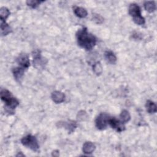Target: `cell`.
<instances>
[{"label": "cell", "mask_w": 157, "mask_h": 157, "mask_svg": "<svg viewBox=\"0 0 157 157\" xmlns=\"http://www.w3.org/2000/svg\"><path fill=\"white\" fill-rule=\"evenodd\" d=\"M106 60L110 64H115L117 61V57L111 51H106L104 53Z\"/></svg>", "instance_id": "5bb4252c"}, {"label": "cell", "mask_w": 157, "mask_h": 157, "mask_svg": "<svg viewBox=\"0 0 157 157\" xmlns=\"http://www.w3.org/2000/svg\"><path fill=\"white\" fill-rule=\"evenodd\" d=\"M144 7L148 12L151 13L156 9V4L154 1H146L144 3Z\"/></svg>", "instance_id": "e0dca14e"}, {"label": "cell", "mask_w": 157, "mask_h": 157, "mask_svg": "<svg viewBox=\"0 0 157 157\" xmlns=\"http://www.w3.org/2000/svg\"><path fill=\"white\" fill-rule=\"evenodd\" d=\"M110 118L109 115L105 113H100L95 120V124L96 128L99 130H103L106 128L109 124V120Z\"/></svg>", "instance_id": "5b68a950"}, {"label": "cell", "mask_w": 157, "mask_h": 157, "mask_svg": "<svg viewBox=\"0 0 157 157\" xmlns=\"http://www.w3.org/2000/svg\"><path fill=\"white\" fill-rule=\"evenodd\" d=\"M1 30L2 36H6L9 33H11L10 27L6 23L5 21H1Z\"/></svg>", "instance_id": "9a60e30c"}, {"label": "cell", "mask_w": 157, "mask_h": 157, "mask_svg": "<svg viewBox=\"0 0 157 157\" xmlns=\"http://www.w3.org/2000/svg\"><path fill=\"white\" fill-rule=\"evenodd\" d=\"M25 69L24 68L21 67H15L12 69V73L13 75V77L16 81L17 82H20L21 80L22 79V77L23 76L24 72H25Z\"/></svg>", "instance_id": "9c48e42d"}, {"label": "cell", "mask_w": 157, "mask_h": 157, "mask_svg": "<svg viewBox=\"0 0 157 157\" xmlns=\"http://www.w3.org/2000/svg\"><path fill=\"white\" fill-rule=\"evenodd\" d=\"M44 1H37V0H29L26 1V4L28 6L32 7V8H36L37 7L40 3L43 2Z\"/></svg>", "instance_id": "ffe728a7"}, {"label": "cell", "mask_w": 157, "mask_h": 157, "mask_svg": "<svg viewBox=\"0 0 157 157\" xmlns=\"http://www.w3.org/2000/svg\"><path fill=\"white\" fill-rule=\"evenodd\" d=\"M51 97H52V99L53 101V102H55L56 104H58V103H61L64 101L65 95L63 93H62L61 91H55L52 93Z\"/></svg>", "instance_id": "ba28073f"}, {"label": "cell", "mask_w": 157, "mask_h": 157, "mask_svg": "<svg viewBox=\"0 0 157 157\" xmlns=\"http://www.w3.org/2000/svg\"><path fill=\"white\" fill-rule=\"evenodd\" d=\"M33 62H34V66L39 67L43 66L45 63L44 61V59L41 57L40 55V52L39 51L34 52Z\"/></svg>", "instance_id": "30bf717a"}, {"label": "cell", "mask_w": 157, "mask_h": 157, "mask_svg": "<svg viewBox=\"0 0 157 157\" xmlns=\"http://www.w3.org/2000/svg\"><path fill=\"white\" fill-rule=\"evenodd\" d=\"M120 117L121 121L123 123H126L128 122L131 119L130 114L128 112V111H127L126 110H122V112L120 113Z\"/></svg>", "instance_id": "2e32d148"}, {"label": "cell", "mask_w": 157, "mask_h": 157, "mask_svg": "<svg viewBox=\"0 0 157 157\" xmlns=\"http://www.w3.org/2000/svg\"><path fill=\"white\" fill-rule=\"evenodd\" d=\"M93 20L94 21H95L96 23H101L103 21V18L99 15V14H94L93 15Z\"/></svg>", "instance_id": "7402d4cb"}, {"label": "cell", "mask_w": 157, "mask_h": 157, "mask_svg": "<svg viewBox=\"0 0 157 157\" xmlns=\"http://www.w3.org/2000/svg\"><path fill=\"white\" fill-rule=\"evenodd\" d=\"M21 143L25 147H27L34 151H38L39 145L38 141L35 136L28 134L21 139Z\"/></svg>", "instance_id": "277c9868"}, {"label": "cell", "mask_w": 157, "mask_h": 157, "mask_svg": "<svg viewBox=\"0 0 157 157\" xmlns=\"http://www.w3.org/2000/svg\"><path fill=\"white\" fill-rule=\"evenodd\" d=\"M95 145L91 142H86L83 145V151L85 154H91L95 150Z\"/></svg>", "instance_id": "8fae6325"}, {"label": "cell", "mask_w": 157, "mask_h": 157, "mask_svg": "<svg viewBox=\"0 0 157 157\" xmlns=\"http://www.w3.org/2000/svg\"><path fill=\"white\" fill-rule=\"evenodd\" d=\"M65 123L66 124V126H65L66 129H68V131H69L70 132H72L74 130V129L76 128L77 125H76V123L75 121H71V122H69V123H66L65 122Z\"/></svg>", "instance_id": "44dd1931"}, {"label": "cell", "mask_w": 157, "mask_h": 157, "mask_svg": "<svg viewBox=\"0 0 157 157\" xmlns=\"http://www.w3.org/2000/svg\"><path fill=\"white\" fill-rule=\"evenodd\" d=\"M17 62L20 66V67L24 69H27L30 66L29 59L26 54H20L17 58Z\"/></svg>", "instance_id": "52a82bcc"}, {"label": "cell", "mask_w": 157, "mask_h": 157, "mask_svg": "<svg viewBox=\"0 0 157 157\" xmlns=\"http://www.w3.org/2000/svg\"><path fill=\"white\" fill-rule=\"evenodd\" d=\"M1 98L2 101L6 104L5 109L7 112H12L13 109H15L19 104L18 101L14 98L11 93L6 89H2L1 91Z\"/></svg>", "instance_id": "7a4b0ae2"}, {"label": "cell", "mask_w": 157, "mask_h": 157, "mask_svg": "<svg viewBox=\"0 0 157 157\" xmlns=\"http://www.w3.org/2000/svg\"><path fill=\"white\" fill-rule=\"evenodd\" d=\"M76 38L78 45L86 50H91L96 44V37L90 33L86 28L78 30Z\"/></svg>", "instance_id": "6da1fadb"}, {"label": "cell", "mask_w": 157, "mask_h": 157, "mask_svg": "<svg viewBox=\"0 0 157 157\" xmlns=\"http://www.w3.org/2000/svg\"><path fill=\"white\" fill-rule=\"evenodd\" d=\"M145 107L147 109V111L149 113H154L156 112V105L155 104V103L150 100H148L146 102V104H145Z\"/></svg>", "instance_id": "4fadbf2b"}, {"label": "cell", "mask_w": 157, "mask_h": 157, "mask_svg": "<svg viewBox=\"0 0 157 157\" xmlns=\"http://www.w3.org/2000/svg\"><path fill=\"white\" fill-rule=\"evenodd\" d=\"M129 13L132 17L135 23L139 25H142L145 23V18L141 15L140 9L136 4H131L129 7Z\"/></svg>", "instance_id": "3957f363"}, {"label": "cell", "mask_w": 157, "mask_h": 157, "mask_svg": "<svg viewBox=\"0 0 157 157\" xmlns=\"http://www.w3.org/2000/svg\"><path fill=\"white\" fill-rule=\"evenodd\" d=\"M93 70L94 72V73L97 75H99L102 72V66L99 62H96L95 64H94L93 66Z\"/></svg>", "instance_id": "d6986e66"}, {"label": "cell", "mask_w": 157, "mask_h": 157, "mask_svg": "<svg viewBox=\"0 0 157 157\" xmlns=\"http://www.w3.org/2000/svg\"><path fill=\"white\" fill-rule=\"evenodd\" d=\"M10 11L5 7H2L0 9V18L1 21H5L7 18L10 15Z\"/></svg>", "instance_id": "ac0fdd59"}, {"label": "cell", "mask_w": 157, "mask_h": 157, "mask_svg": "<svg viewBox=\"0 0 157 157\" xmlns=\"http://www.w3.org/2000/svg\"><path fill=\"white\" fill-rule=\"evenodd\" d=\"M75 15L79 18H85L87 16V11L85 9L81 7H75L74 9Z\"/></svg>", "instance_id": "7c38bea8"}, {"label": "cell", "mask_w": 157, "mask_h": 157, "mask_svg": "<svg viewBox=\"0 0 157 157\" xmlns=\"http://www.w3.org/2000/svg\"><path fill=\"white\" fill-rule=\"evenodd\" d=\"M109 124L110 126L115 129L118 132H121L123 131L125 129V126L124 125V123H122L121 121L117 120L115 118H110L109 120Z\"/></svg>", "instance_id": "8992f818"}]
</instances>
